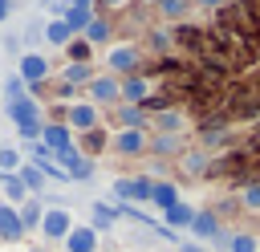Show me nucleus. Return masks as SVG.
Masks as SVG:
<instances>
[{"instance_id": "nucleus-35", "label": "nucleus", "mask_w": 260, "mask_h": 252, "mask_svg": "<svg viewBox=\"0 0 260 252\" xmlns=\"http://www.w3.org/2000/svg\"><path fill=\"white\" fill-rule=\"evenodd\" d=\"M8 12H12V0H0V20H8Z\"/></svg>"}, {"instance_id": "nucleus-3", "label": "nucleus", "mask_w": 260, "mask_h": 252, "mask_svg": "<svg viewBox=\"0 0 260 252\" xmlns=\"http://www.w3.org/2000/svg\"><path fill=\"white\" fill-rule=\"evenodd\" d=\"M118 98H122V81H118V77L106 73V77H93V81H89V102H93V106H114Z\"/></svg>"}, {"instance_id": "nucleus-15", "label": "nucleus", "mask_w": 260, "mask_h": 252, "mask_svg": "<svg viewBox=\"0 0 260 252\" xmlns=\"http://www.w3.org/2000/svg\"><path fill=\"white\" fill-rule=\"evenodd\" d=\"M98 73H93V65L89 61H73V65H65V85H89Z\"/></svg>"}, {"instance_id": "nucleus-26", "label": "nucleus", "mask_w": 260, "mask_h": 252, "mask_svg": "<svg viewBox=\"0 0 260 252\" xmlns=\"http://www.w3.org/2000/svg\"><path fill=\"white\" fill-rule=\"evenodd\" d=\"M158 8H162V16H167V20H183L191 4H187V0H162Z\"/></svg>"}, {"instance_id": "nucleus-8", "label": "nucleus", "mask_w": 260, "mask_h": 252, "mask_svg": "<svg viewBox=\"0 0 260 252\" xmlns=\"http://www.w3.org/2000/svg\"><path fill=\"white\" fill-rule=\"evenodd\" d=\"M8 118L16 122V126H28V122H41V106L24 93V98H12L8 102Z\"/></svg>"}, {"instance_id": "nucleus-39", "label": "nucleus", "mask_w": 260, "mask_h": 252, "mask_svg": "<svg viewBox=\"0 0 260 252\" xmlns=\"http://www.w3.org/2000/svg\"><path fill=\"white\" fill-rule=\"evenodd\" d=\"M106 4H122V0H106Z\"/></svg>"}, {"instance_id": "nucleus-12", "label": "nucleus", "mask_w": 260, "mask_h": 252, "mask_svg": "<svg viewBox=\"0 0 260 252\" xmlns=\"http://www.w3.org/2000/svg\"><path fill=\"white\" fill-rule=\"evenodd\" d=\"M16 215H20V228H24V232H37V228H41V215H45V203H41L37 195H28V199L16 207Z\"/></svg>"}, {"instance_id": "nucleus-20", "label": "nucleus", "mask_w": 260, "mask_h": 252, "mask_svg": "<svg viewBox=\"0 0 260 252\" xmlns=\"http://www.w3.org/2000/svg\"><path fill=\"white\" fill-rule=\"evenodd\" d=\"M154 126H158V134H179V130H183V114H179V110H162V114L154 118Z\"/></svg>"}, {"instance_id": "nucleus-17", "label": "nucleus", "mask_w": 260, "mask_h": 252, "mask_svg": "<svg viewBox=\"0 0 260 252\" xmlns=\"http://www.w3.org/2000/svg\"><path fill=\"white\" fill-rule=\"evenodd\" d=\"M41 37H45L49 45H69V37H73V33H69V24H65V20H57V16H53V20L41 28Z\"/></svg>"}, {"instance_id": "nucleus-25", "label": "nucleus", "mask_w": 260, "mask_h": 252, "mask_svg": "<svg viewBox=\"0 0 260 252\" xmlns=\"http://www.w3.org/2000/svg\"><path fill=\"white\" fill-rule=\"evenodd\" d=\"M146 93H150V85H146L142 77H130V81L122 85V98H126V102H142Z\"/></svg>"}, {"instance_id": "nucleus-29", "label": "nucleus", "mask_w": 260, "mask_h": 252, "mask_svg": "<svg viewBox=\"0 0 260 252\" xmlns=\"http://www.w3.org/2000/svg\"><path fill=\"white\" fill-rule=\"evenodd\" d=\"M122 126L142 130V110H138V106H122Z\"/></svg>"}, {"instance_id": "nucleus-14", "label": "nucleus", "mask_w": 260, "mask_h": 252, "mask_svg": "<svg viewBox=\"0 0 260 252\" xmlns=\"http://www.w3.org/2000/svg\"><path fill=\"white\" fill-rule=\"evenodd\" d=\"M61 20L69 24V33H85V24L93 20V8H81V4H69Z\"/></svg>"}, {"instance_id": "nucleus-28", "label": "nucleus", "mask_w": 260, "mask_h": 252, "mask_svg": "<svg viewBox=\"0 0 260 252\" xmlns=\"http://www.w3.org/2000/svg\"><path fill=\"white\" fill-rule=\"evenodd\" d=\"M228 252H256V236H244V232L232 236L228 240Z\"/></svg>"}, {"instance_id": "nucleus-7", "label": "nucleus", "mask_w": 260, "mask_h": 252, "mask_svg": "<svg viewBox=\"0 0 260 252\" xmlns=\"http://www.w3.org/2000/svg\"><path fill=\"white\" fill-rule=\"evenodd\" d=\"M61 244H65V252H98V232L89 224H73V232Z\"/></svg>"}, {"instance_id": "nucleus-21", "label": "nucleus", "mask_w": 260, "mask_h": 252, "mask_svg": "<svg viewBox=\"0 0 260 252\" xmlns=\"http://www.w3.org/2000/svg\"><path fill=\"white\" fill-rule=\"evenodd\" d=\"M150 203H158V207L167 211V207H175V203H179V191H175L171 183H154V191H150Z\"/></svg>"}, {"instance_id": "nucleus-30", "label": "nucleus", "mask_w": 260, "mask_h": 252, "mask_svg": "<svg viewBox=\"0 0 260 252\" xmlns=\"http://www.w3.org/2000/svg\"><path fill=\"white\" fill-rule=\"evenodd\" d=\"M89 175H93V163H89V159H77V163L69 167V179H89Z\"/></svg>"}, {"instance_id": "nucleus-34", "label": "nucleus", "mask_w": 260, "mask_h": 252, "mask_svg": "<svg viewBox=\"0 0 260 252\" xmlns=\"http://www.w3.org/2000/svg\"><path fill=\"white\" fill-rule=\"evenodd\" d=\"M179 252H207L199 240H187V244H179Z\"/></svg>"}, {"instance_id": "nucleus-5", "label": "nucleus", "mask_w": 260, "mask_h": 252, "mask_svg": "<svg viewBox=\"0 0 260 252\" xmlns=\"http://www.w3.org/2000/svg\"><path fill=\"white\" fill-rule=\"evenodd\" d=\"M150 146V138H146V130H134V126H122L118 134H114V150L118 154H142Z\"/></svg>"}, {"instance_id": "nucleus-11", "label": "nucleus", "mask_w": 260, "mask_h": 252, "mask_svg": "<svg viewBox=\"0 0 260 252\" xmlns=\"http://www.w3.org/2000/svg\"><path fill=\"white\" fill-rule=\"evenodd\" d=\"M150 191H154L150 179H118L114 183V195L118 199H150Z\"/></svg>"}, {"instance_id": "nucleus-22", "label": "nucleus", "mask_w": 260, "mask_h": 252, "mask_svg": "<svg viewBox=\"0 0 260 252\" xmlns=\"http://www.w3.org/2000/svg\"><path fill=\"white\" fill-rule=\"evenodd\" d=\"M191 219H195V207H187V203L167 207V224H171V228H191Z\"/></svg>"}, {"instance_id": "nucleus-4", "label": "nucleus", "mask_w": 260, "mask_h": 252, "mask_svg": "<svg viewBox=\"0 0 260 252\" xmlns=\"http://www.w3.org/2000/svg\"><path fill=\"white\" fill-rule=\"evenodd\" d=\"M65 126L69 130H98V106L93 102H73L69 106V114H65Z\"/></svg>"}, {"instance_id": "nucleus-37", "label": "nucleus", "mask_w": 260, "mask_h": 252, "mask_svg": "<svg viewBox=\"0 0 260 252\" xmlns=\"http://www.w3.org/2000/svg\"><path fill=\"white\" fill-rule=\"evenodd\" d=\"M69 4H81V8H93V0H69Z\"/></svg>"}, {"instance_id": "nucleus-9", "label": "nucleus", "mask_w": 260, "mask_h": 252, "mask_svg": "<svg viewBox=\"0 0 260 252\" xmlns=\"http://www.w3.org/2000/svg\"><path fill=\"white\" fill-rule=\"evenodd\" d=\"M106 65H110L114 73H130V69L138 65V49H134V45H114V49L106 53Z\"/></svg>"}, {"instance_id": "nucleus-18", "label": "nucleus", "mask_w": 260, "mask_h": 252, "mask_svg": "<svg viewBox=\"0 0 260 252\" xmlns=\"http://www.w3.org/2000/svg\"><path fill=\"white\" fill-rule=\"evenodd\" d=\"M191 232H195L199 240H215L219 224H215V215H207V211H195V219H191Z\"/></svg>"}, {"instance_id": "nucleus-2", "label": "nucleus", "mask_w": 260, "mask_h": 252, "mask_svg": "<svg viewBox=\"0 0 260 252\" xmlns=\"http://www.w3.org/2000/svg\"><path fill=\"white\" fill-rule=\"evenodd\" d=\"M16 77H20L24 85H41V81L49 77V61H45L41 53H20V61H16Z\"/></svg>"}, {"instance_id": "nucleus-19", "label": "nucleus", "mask_w": 260, "mask_h": 252, "mask_svg": "<svg viewBox=\"0 0 260 252\" xmlns=\"http://www.w3.org/2000/svg\"><path fill=\"white\" fill-rule=\"evenodd\" d=\"M89 215H93V224H89L93 232H106V228H114V219H118V211H114V207H106V203H93V207H89Z\"/></svg>"}, {"instance_id": "nucleus-33", "label": "nucleus", "mask_w": 260, "mask_h": 252, "mask_svg": "<svg viewBox=\"0 0 260 252\" xmlns=\"http://www.w3.org/2000/svg\"><path fill=\"white\" fill-rule=\"evenodd\" d=\"M244 207L260 211V187H248V191H244Z\"/></svg>"}, {"instance_id": "nucleus-27", "label": "nucleus", "mask_w": 260, "mask_h": 252, "mask_svg": "<svg viewBox=\"0 0 260 252\" xmlns=\"http://www.w3.org/2000/svg\"><path fill=\"white\" fill-rule=\"evenodd\" d=\"M150 146H154L158 154H171V150H179V134H154Z\"/></svg>"}, {"instance_id": "nucleus-40", "label": "nucleus", "mask_w": 260, "mask_h": 252, "mask_svg": "<svg viewBox=\"0 0 260 252\" xmlns=\"http://www.w3.org/2000/svg\"><path fill=\"white\" fill-rule=\"evenodd\" d=\"M150 4H162V0H150Z\"/></svg>"}, {"instance_id": "nucleus-38", "label": "nucleus", "mask_w": 260, "mask_h": 252, "mask_svg": "<svg viewBox=\"0 0 260 252\" xmlns=\"http://www.w3.org/2000/svg\"><path fill=\"white\" fill-rule=\"evenodd\" d=\"M28 252H45V248H28Z\"/></svg>"}, {"instance_id": "nucleus-16", "label": "nucleus", "mask_w": 260, "mask_h": 252, "mask_svg": "<svg viewBox=\"0 0 260 252\" xmlns=\"http://www.w3.org/2000/svg\"><path fill=\"white\" fill-rule=\"evenodd\" d=\"M0 187H4V203H12V207H20L28 199V191H24V183L16 175H0Z\"/></svg>"}, {"instance_id": "nucleus-10", "label": "nucleus", "mask_w": 260, "mask_h": 252, "mask_svg": "<svg viewBox=\"0 0 260 252\" xmlns=\"http://www.w3.org/2000/svg\"><path fill=\"white\" fill-rule=\"evenodd\" d=\"M20 236H24V228H20L16 207H12V203H0V240H4V244H16Z\"/></svg>"}, {"instance_id": "nucleus-24", "label": "nucleus", "mask_w": 260, "mask_h": 252, "mask_svg": "<svg viewBox=\"0 0 260 252\" xmlns=\"http://www.w3.org/2000/svg\"><path fill=\"white\" fill-rule=\"evenodd\" d=\"M85 41H89V45H102V41H110V24L93 16V20L85 24Z\"/></svg>"}, {"instance_id": "nucleus-31", "label": "nucleus", "mask_w": 260, "mask_h": 252, "mask_svg": "<svg viewBox=\"0 0 260 252\" xmlns=\"http://www.w3.org/2000/svg\"><path fill=\"white\" fill-rule=\"evenodd\" d=\"M4 93H8V102H12V98H24V81H20V77H8V81H4Z\"/></svg>"}, {"instance_id": "nucleus-1", "label": "nucleus", "mask_w": 260, "mask_h": 252, "mask_svg": "<svg viewBox=\"0 0 260 252\" xmlns=\"http://www.w3.org/2000/svg\"><path fill=\"white\" fill-rule=\"evenodd\" d=\"M37 232H41L45 240H65V236L73 232V215H69V207H45Z\"/></svg>"}, {"instance_id": "nucleus-36", "label": "nucleus", "mask_w": 260, "mask_h": 252, "mask_svg": "<svg viewBox=\"0 0 260 252\" xmlns=\"http://www.w3.org/2000/svg\"><path fill=\"white\" fill-rule=\"evenodd\" d=\"M195 4H203V8H215V4H223V0H195Z\"/></svg>"}, {"instance_id": "nucleus-32", "label": "nucleus", "mask_w": 260, "mask_h": 252, "mask_svg": "<svg viewBox=\"0 0 260 252\" xmlns=\"http://www.w3.org/2000/svg\"><path fill=\"white\" fill-rule=\"evenodd\" d=\"M203 163H207L203 154H187V159H183V167H187L191 175H199V171H203Z\"/></svg>"}, {"instance_id": "nucleus-23", "label": "nucleus", "mask_w": 260, "mask_h": 252, "mask_svg": "<svg viewBox=\"0 0 260 252\" xmlns=\"http://www.w3.org/2000/svg\"><path fill=\"white\" fill-rule=\"evenodd\" d=\"M20 163H24V159H20L16 146H0V175H16Z\"/></svg>"}, {"instance_id": "nucleus-13", "label": "nucleus", "mask_w": 260, "mask_h": 252, "mask_svg": "<svg viewBox=\"0 0 260 252\" xmlns=\"http://www.w3.org/2000/svg\"><path fill=\"white\" fill-rule=\"evenodd\" d=\"M16 179L24 183V191L28 195H37V191H45V183H49V175L37 167V163H20V171H16Z\"/></svg>"}, {"instance_id": "nucleus-6", "label": "nucleus", "mask_w": 260, "mask_h": 252, "mask_svg": "<svg viewBox=\"0 0 260 252\" xmlns=\"http://www.w3.org/2000/svg\"><path fill=\"white\" fill-rule=\"evenodd\" d=\"M41 142H45L53 154H61V150H69V146H73V130H69L65 122H45V130H41Z\"/></svg>"}]
</instances>
